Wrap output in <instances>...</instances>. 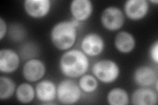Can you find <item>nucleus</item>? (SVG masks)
<instances>
[{"label":"nucleus","instance_id":"f257e3e1","mask_svg":"<svg viewBox=\"0 0 158 105\" xmlns=\"http://www.w3.org/2000/svg\"><path fill=\"white\" fill-rule=\"evenodd\" d=\"M90 67L88 57L81 49H71L63 53L59 59V68L69 78H77L85 74Z\"/></svg>","mask_w":158,"mask_h":105},{"label":"nucleus","instance_id":"f03ea898","mask_svg":"<svg viewBox=\"0 0 158 105\" xmlns=\"http://www.w3.org/2000/svg\"><path fill=\"white\" fill-rule=\"evenodd\" d=\"M80 22L71 19L62 21L53 25L50 32V39L53 46L60 51H67L75 44L77 39V28Z\"/></svg>","mask_w":158,"mask_h":105},{"label":"nucleus","instance_id":"7ed1b4c3","mask_svg":"<svg viewBox=\"0 0 158 105\" xmlns=\"http://www.w3.org/2000/svg\"><path fill=\"white\" fill-rule=\"evenodd\" d=\"M92 72L98 81L103 83H111L119 77L121 69L117 63L113 60L102 59L93 64Z\"/></svg>","mask_w":158,"mask_h":105},{"label":"nucleus","instance_id":"20e7f679","mask_svg":"<svg viewBox=\"0 0 158 105\" xmlns=\"http://www.w3.org/2000/svg\"><path fill=\"white\" fill-rule=\"evenodd\" d=\"M82 91L75 81L71 79H63L57 86V99L62 104H74L81 98Z\"/></svg>","mask_w":158,"mask_h":105},{"label":"nucleus","instance_id":"39448f33","mask_svg":"<svg viewBox=\"0 0 158 105\" xmlns=\"http://www.w3.org/2000/svg\"><path fill=\"white\" fill-rule=\"evenodd\" d=\"M102 26L109 31L120 30L125 24V15L122 10L115 6H109L103 10L100 16Z\"/></svg>","mask_w":158,"mask_h":105},{"label":"nucleus","instance_id":"423d86ee","mask_svg":"<svg viewBox=\"0 0 158 105\" xmlns=\"http://www.w3.org/2000/svg\"><path fill=\"white\" fill-rule=\"evenodd\" d=\"M106 47L104 39L96 32L86 34L81 42V51L88 57H98L103 52Z\"/></svg>","mask_w":158,"mask_h":105},{"label":"nucleus","instance_id":"0eeeda50","mask_svg":"<svg viewBox=\"0 0 158 105\" xmlns=\"http://www.w3.org/2000/svg\"><path fill=\"white\" fill-rule=\"evenodd\" d=\"M46 72V64L42 60L33 58L28 59L24 64L22 74L23 78L28 82H38L45 76Z\"/></svg>","mask_w":158,"mask_h":105},{"label":"nucleus","instance_id":"6e6552de","mask_svg":"<svg viewBox=\"0 0 158 105\" xmlns=\"http://www.w3.org/2000/svg\"><path fill=\"white\" fill-rule=\"evenodd\" d=\"M150 10L146 0H128L124 4L125 15L131 21H140L145 18Z\"/></svg>","mask_w":158,"mask_h":105},{"label":"nucleus","instance_id":"1a4fd4ad","mask_svg":"<svg viewBox=\"0 0 158 105\" xmlns=\"http://www.w3.org/2000/svg\"><path fill=\"white\" fill-rule=\"evenodd\" d=\"M23 8L30 17L43 18L50 12L52 2L50 0H25L23 2Z\"/></svg>","mask_w":158,"mask_h":105},{"label":"nucleus","instance_id":"9d476101","mask_svg":"<svg viewBox=\"0 0 158 105\" xmlns=\"http://www.w3.org/2000/svg\"><path fill=\"white\" fill-rule=\"evenodd\" d=\"M132 79L138 87H152L158 82L157 71L148 65L138 67L133 72Z\"/></svg>","mask_w":158,"mask_h":105},{"label":"nucleus","instance_id":"9b49d317","mask_svg":"<svg viewBox=\"0 0 158 105\" xmlns=\"http://www.w3.org/2000/svg\"><path fill=\"white\" fill-rule=\"evenodd\" d=\"M73 19L82 22L90 18L94 11V5L90 0H73L69 6Z\"/></svg>","mask_w":158,"mask_h":105},{"label":"nucleus","instance_id":"f8f14e48","mask_svg":"<svg viewBox=\"0 0 158 105\" xmlns=\"http://www.w3.org/2000/svg\"><path fill=\"white\" fill-rule=\"evenodd\" d=\"M57 86L50 79H41L35 87L36 99L43 103H51L57 98Z\"/></svg>","mask_w":158,"mask_h":105},{"label":"nucleus","instance_id":"ddd939ff","mask_svg":"<svg viewBox=\"0 0 158 105\" xmlns=\"http://www.w3.org/2000/svg\"><path fill=\"white\" fill-rule=\"evenodd\" d=\"M21 56L11 49H2L0 51V71L5 74L15 72L20 66Z\"/></svg>","mask_w":158,"mask_h":105},{"label":"nucleus","instance_id":"4468645a","mask_svg":"<svg viewBox=\"0 0 158 105\" xmlns=\"http://www.w3.org/2000/svg\"><path fill=\"white\" fill-rule=\"evenodd\" d=\"M131 103L134 105H156L158 103L157 91L150 87H139L132 92Z\"/></svg>","mask_w":158,"mask_h":105},{"label":"nucleus","instance_id":"2eb2a0df","mask_svg":"<svg viewBox=\"0 0 158 105\" xmlns=\"http://www.w3.org/2000/svg\"><path fill=\"white\" fill-rule=\"evenodd\" d=\"M136 45V39L129 32L124 30L118 32L114 38L115 49L123 54H128L133 51Z\"/></svg>","mask_w":158,"mask_h":105},{"label":"nucleus","instance_id":"dca6fc26","mask_svg":"<svg viewBox=\"0 0 158 105\" xmlns=\"http://www.w3.org/2000/svg\"><path fill=\"white\" fill-rule=\"evenodd\" d=\"M15 95L17 100L19 103L23 104L31 103L36 97L35 88L31 83L24 82L17 87Z\"/></svg>","mask_w":158,"mask_h":105},{"label":"nucleus","instance_id":"f3484780","mask_svg":"<svg viewBox=\"0 0 158 105\" xmlns=\"http://www.w3.org/2000/svg\"><path fill=\"white\" fill-rule=\"evenodd\" d=\"M107 101L110 105H127L129 104L130 99L125 89L121 87H114L108 92Z\"/></svg>","mask_w":158,"mask_h":105},{"label":"nucleus","instance_id":"a211bd4d","mask_svg":"<svg viewBox=\"0 0 158 105\" xmlns=\"http://www.w3.org/2000/svg\"><path fill=\"white\" fill-rule=\"evenodd\" d=\"M17 86L11 78L6 76H0V99H9L15 93Z\"/></svg>","mask_w":158,"mask_h":105},{"label":"nucleus","instance_id":"6ab92c4d","mask_svg":"<svg viewBox=\"0 0 158 105\" xmlns=\"http://www.w3.org/2000/svg\"><path fill=\"white\" fill-rule=\"evenodd\" d=\"M78 86L82 91L86 93H92L98 89L99 81L93 74H85L80 77Z\"/></svg>","mask_w":158,"mask_h":105},{"label":"nucleus","instance_id":"aec40b11","mask_svg":"<svg viewBox=\"0 0 158 105\" xmlns=\"http://www.w3.org/2000/svg\"><path fill=\"white\" fill-rule=\"evenodd\" d=\"M9 34L11 35V37L15 41L21 40L24 36V30L23 27L21 26H18L17 24H15L14 26H12L10 28Z\"/></svg>","mask_w":158,"mask_h":105},{"label":"nucleus","instance_id":"412c9836","mask_svg":"<svg viewBox=\"0 0 158 105\" xmlns=\"http://www.w3.org/2000/svg\"><path fill=\"white\" fill-rule=\"evenodd\" d=\"M150 57L152 61L155 64L158 63V41H156L152 43L149 50Z\"/></svg>","mask_w":158,"mask_h":105},{"label":"nucleus","instance_id":"4be33fe9","mask_svg":"<svg viewBox=\"0 0 158 105\" xmlns=\"http://www.w3.org/2000/svg\"><path fill=\"white\" fill-rule=\"evenodd\" d=\"M8 30V27L7 23L5 20L1 17L0 18V40L6 37Z\"/></svg>","mask_w":158,"mask_h":105},{"label":"nucleus","instance_id":"5701e85b","mask_svg":"<svg viewBox=\"0 0 158 105\" xmlns=\"http://www.w3.org/2000/svg\"><path fill=\"white\" fill-rule=\"evenodd\" d=\"M148 2H150V3H155V4H157L158 3V1L157 0H150V1H149Z\"/></svg>","mask_w":158,"mask_h":105}]
</instances>
